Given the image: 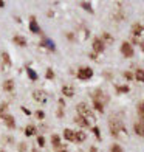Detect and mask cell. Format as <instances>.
Listing matches in <instances>:
<instances>
[{
	"mask_svg": "<svg viewBox=\"0 0 144 152\" xmlns=\"http://www.w3.org/2000/svg\"><path fill=\"white\" fill-rule=\"evenodd\" d=\"M76 110H78L79 116L85 118L88 123H90V121H95V115L90 112V109H88V107H87V104H84V102H79L78 107H76Z\"/></svg>",
	"mask_w": 144,
	"mask_h": 152,
	"instance_id": "obj_1",
	"label": "cell"
},
{
	"mask_svg": "<svg viewBox=\"0 0 144 152\" xmlns=\"http://www.w3.org/2000/svg\"><path fill=\"white\" fill-rule=\"evenodd\" d=\"M108 129H110V134L113 137H118L119 132H124V126H122L121 120H116V118L110 120V123H108Z\"/></svg>",
	"mask_w": 144,
	"mask_h": 152,
	"instance_id": "obj_2",
	"label": "cell"
},
{
	"mask_svg": "<svg viewBox=\"0 0 144 152\" xmlns=\"http://www.w3.org/2000/svg\"><path fill=\"white\" fill-rule=\"evenodd\" d=\"M92 96H93V102H99V104H102V106H105L108 102V96L102 90H96Z\"/></svg>",
	"mask_w": 144,
	"mask_h": 152,
	"instance_id": "obj_3",
	"label": "cell"
},
{
	"mask_svg": "<svg viewBox=\"0 0 144 152\" xmlns=\"http://www.w3.org/2000/svg\"><path fill=\"white\" fill-rule=\"evenodd\" d=\"M93 76V70L90 67H81L78 70V78L81 81H85V79H90Z\"/></svg>",
	"mask_w": 144,
	"mask_h": 152,
	"instance_id": "obj_4",
	"label": "cell"
},
{
	"mask_svg": "<svg viewBox=\"0 0 144 152\" xmlns=\"http://www.w3.org/2000/svg\"><path fill=\"white\" fill-rule=\"evenodd\" d=\"M33 99L36 102H39V104H45V102L48 101V95L44 90H36L33 93Z\"/></svg>",
	"mask_w": 144,
	"mask_h": 152,
	"instance_id": "obj_5",
	"label": "cell"
},
{
	"mask_svg": "<svg viewBox=\"0 0 144 152\" xmlns=\"http://www.w3.org/2000/svg\"><path fill=\"white\" fill-rule=\"evenodd\" d=\"M121 53L124 54L126 58H132V56H133V47L130 45L129 42H122V45H121Z\"/></svg>",
	"mask_w": 144,
	"mask_h": 152,
	"instance_id": "obj_6",
	"label": "cell"
},
{
	"mask_svg": "<svg viewBox=\"0 0 144 152\" xmlns=\"http://www.w3.org/2000/svg\"><path fill=\"white\" fill-rule=\"evenodd\" d=\"M2 120H3V123H5L9 129H14V127H16V120H14V116H12V115L3 113V115H2Z\"/></svg>",
	"mask_w": 144,
	"mask_h": 152,
	"instance_id": "obj_7",
	"label": "cell"
},
{
	"mask_svg": "<svg viewBox=\"0 0 144 152\" xmlns=\"http://www.w3.org/2000/svg\"><path fill=\"white\" fill-rule=\"evenodd\" d=\"M133 130H135V134H136V135L144 137V116H141L140 121L133 126Z\"/></svg>",
	"mask_w": 144,
	"mask_h": 152,
	"instance_id": "obj_8",
	"label": "cell"
},
{
	"mask_svg": "<svg viewBox=\"0 0 144 152\" xmlns=\"http://www.w3.org/2000/svg\"><path fill=\"white\" fill-rule=\"evenodd\" d=\"M104 48H105V45L102 44V40L99 37L93 39V50H95V53H102V51H104Z\"/></svg>",
	"mask_w": 144,
	"mask_h": 152,
	"instance_id": "obj_9",
	"label": "cell"
},
{
	"mask_svg": "<svg viewBox=\"0 0 144 152\" xmlns=\"http://www.w3.org/2000/svg\"><path fill=\"white\" fill-rule=\"evenodd\" d=\"M30 30H31V33H37V34L42 33V30H40V26L37 25L36 17H34V16H31V17H30Z\"/></svg>",
	"mask_w": 144,
	"mask_h": 152,
	"instance_id": "obj_10",
	"label": "cell"
},
{
	"mask_svg": "<svg viewBox=\"0 0 144 152\" xmlns=\"http://www.w3.org/2000/svg\"><path fill=\"white\" fill-rule=\"evenodd\" d=\"M3 90L5 92H12V90H14V81H12V79H6L3 82Z\"/></svg>",
	"mask_w": 144,
	"mask_h": 152,
	"instance_id": "obj_11",
	"label": "cell"
},
{
	"mask_svg": "<svg viewBox=\"0 0 144 152\" xmlns=\"http://www.w3.org/2000/svg\"><path fill=\"white\" fill-rule=\"evenodd\" d=\"M74 123H76L78 124V126H81V127H88V126H90V123H88L85 118H82V116H76V118H74Z\"/></svg>",
	"mask_w": 144,
	"mask_h": 152,
	"instance_id": "obj_12",
	"label": "cell"
},
{
	"mask_svg": "<svg viewBox=\"0 0 144 152\" xmlns=\"http://www.w3.org/2000/svg\"><path fill=\"white\" fill-rule=\"evenodd\" d=\"M12 42H14L16 45H19V47H25L26 45V39L23 36H14L12 37Z\"/></svg>",
	"mask_w": 144,
	"mask_h": 152,
	"instance_id": "obj_13",
	"label": "cell"
},
{
	"mask_svg": "<svg viewBox=\"0 0 144 152\" xmlns=\"http://www.w3.org/2000/svg\"><path fill=\"white\" fill-rule=\"evenodd\" d=\"M143 31H144V26L140 25V23H135V25L132 26V34H133V36H140Z\"/></svg>",
	"mask_w": 144,
	"mask_h": 152,
	"instance_id": "obj_14",
	"label": "cell"
},
{
	"mask_svg": "<svg viewBox=\"0 0 144 152\" xmlns=\"http://www.w3.org/2000/svg\"><path fill=\"white\" fill-rule=\"evenodd\" d=\"M62 95L68 96V98H71V96L74 95V88L70 87V86H64V87H62Z\"/></svg>",
	"mask_w": 144,
	"mask_h": 152,
	"instance_id": "obj_15",
	"label": "cell"
},
{
	"mask_svg": "<svg viewBox=\"0 0 144 152\" xmlns=\"http://www.w3.org/2000/svg\"><path fill=\"white\" fill-rule=\"evenodd\" d=\"M102 44L104 45H110V44H113V37L110 36L108 33H102Z\"/></svg>",
	"mask_w": 144,
	"mask_h": 152,
	"instance_id": "obj_16",
	"label": "cell"
},
{
	"mask_svg": "<svg viewBox=\"0 0 144 152\" xmlns=\"http://www.w3.org/2000/svg\"><path fill=\"white\" fill-rule=\"evenodd\" d=\"M64 137H65L67 141H74V130L65 129V130H64Z\"/></svg>",
	"mask_w": 144,
	"mask_h": 152,
	"instance_id": "obj_17",
	"label": "cell"
},
{
	"mask_svg": "<svg viewBox=\"0 0 144 152\" xmlns=\"http://www.w3.org/2000/svg\"><path fill=\"white\" fill-rule=\"evenodd\" d=\"M34 134H36V126L28 124V126L25 127V135H26V137H33Z\"/></svg>",
	"mask_w": 144,
	"mask_h": 152,
	"instance_id": "obj_18",
	"label": "cell"
},
{
	"mask_svg": "<svg viewBox=\"0 0 144 152\" xmlns=\"http://www.w3.org/2000/svg\"><path fill=\"white\" fill-rule=\"evenodd\" d=\"M85 132H74V141H78V143H82V141H85Z\"/></svg>",
	"mask_w": 144,
	"mask_h": 152,
	"instance_id": "obj_19",
	"label": "cell"
},
{
	"mask_svg": "<svg viewBox=\"0 0 144 152\" xmlns=\"http://www.w3.org/2000/svg\"><path fill=\"white\" fill-rule=\"evenodd\" d=\"M51 143H53V146L56 148L57 151H60V137L59 135H53L51 137Z\"/></svg>",
	"mask_w": 144,
	"mask_h": 152,
	"instance_id": "obj_20",
	"label": "cell"
},
{
	"mask_svg": "<svg viewBox=\"0 0 144 152\" xmlns=\"http://www.w3.org/2000/svg\"><path fill=\"white\" fill-rule=\"evenodd\" d=\"M135 79L138 81V82H144V70L138 68V70L135 72Z\"/></svg>",
	"mask_w": 144,
	"mask_h": 152,
	"instance_id": "obj_21",
	"label": "cell"
},
{
	"mask_svg": "<svg viewBox=\"0 0 144 152\" xmlns=\"http://www.w3.org/2000/svg\"><path fill=\"white\" fill-rule=\"evenodd\" d=\"M2 61H3V64L8 67V65H11V59H9V54L8 53H2Z\"/></svg>",
	"mask_w": 144,
	"mask_h": 152,
	"instance_id": "obj_22",
	"label": "cell"
},
{
	"mask_svg": "<svg viewBox=\"0 0 144 152\" xmlns=\"http://www.w3.org/2000/svg\"><path fill=\"white\" fill-rule=\"evenodd\" d=\"M26 73H28V76H30L31 81H37V73H34V70H31V68H26Z\"/></svg>",
	"mask_w": 144,
	"mask_h": 152,
	"instance_id": "obj_23",
	"label": "cell"
},
{
	"mask_svg": "<svg viewBox=\"0 0 144 152\" xmlns=\"http://www.w3.org/2000/svg\"><path fill=\"white\" fill-rule=\"evenodd\" d=\"M81 6L84 8L85 11H88V12H93V8H92V5L88 3V2H81Z\"/></svg>",
	"mask_w": 144,
	"mask_h": 152,
	"instance_id": "obj_24",
	"label": "cell"
},
{
	"mask_svg": "<svg viewBox=\"0 0 144 152\" xmlns=\"http://www.w3.org/2000/svg\"><path fill=\"white\" fill-rule=\"evenodd\" d=\"M116 92H118V93H127L129 87L127 86H119V87H116Z\"/></svg>",
	"mask_w": 144,
	"mask_h": 152,
	"instance_id": "obj_25",
	"label": "cell"
},
{
	"mask_svg": "<svg viewBox=\"0 0 144 152\" xmlns=\"http://www.w3.org/2000/svg\"><path fill=\"white\" fill-rule=\"evenodd\" d=\"M45 78H47V79H53V78H54V72L51 70V68H48V70H47Z\"/></svg>",
	"mask_w": 144,
	"mask_h": 152,
	"instance_id": "obj_26",
	"label": "cell"
},
{
	"mask_svg": "<svg viewBox=\"0 0 144 152\" xmlns=\"http://www.w3.org/2000/svg\"><path fill=\"white\" fill-rule=\"evenodd\" d=\"M110 152H122V148L119 146V144H113V146L110 148Z\"/></svg>",
	"mask_w": 144,
	"mask_h": 152,
	"instance_id": "obj_27",
	"label": "cell"
},
{
	"mask_svg": "<svg viewBox=\"0 0 144 152\" xmlns=\"http://www.w3.org/2000/svg\"><path fill=\"white\" fill-rule=\"evenodd\" d=\"M93 104H95V109L96 110H98V112H104V106H102V104H99V102H93Z\"/></svg>",
	"mask_w": 144,
	"mask_h": 152,
	"instance_id": "obj_28",
	"label": "cell"
},
{
	"mask_svg": "<svg viewBox=\"0 0 144 152\" xmlns=\"http://www.w3.org/2000/svg\"><path fill=\"white\" fill-rule=\"evenodd\" d=\"M138 112H140V113L144 116V101H141L140 104H138Z\"/></svg>",
	"mask_w": 144,
	"mask_h": 152,
	"instance_id": "obj_29",
	"label": "cell"
},
{
	"mask_svg": "<svg viewBox=\"0 0 144 152\" xmlns=\"http://www.w3.org/2000/svg\"><path fill=\"white\" fill-rule=\"evenodd\" d=\"M36 116H37L39 120H44V118H45V113L42 112V110H37V112H36Z\"/></svg>",
	"mask_w": 144,
	"mask_h": 152,
	"instance_id": "obj_30",
	"label": "cell"
},
{
	"mask_svg": "<svg viewBox=\"0 0 144 152\" xmlns=\"http://www.w3.org/2000/svg\"><path fill=\"white\" fill-rule=\"evenodd\" d=\"M6 109H8V104H0V116L3 115V112H5Z\"/></svg>",
	"mask_w": 144,
	"mask_h": 152,
	"instance_id": "obj_31",
	"label": "cell"
},
{
	"mask_svg": "<svg viewBox=\"0 0 144 152\" xmlns=\"http://www.w3.org/2000/svg\"><path fill=\"white\" fill-rule=\"evenodd\" d=\"M37 143H39V146H45V138L44 137H39L37 138Z\"/></svg>",
	"mask_w": 144,
	"mask_h": 152,
	"instance_id": "obj_32",
	"label": "cell"
},
{
	"mask_svg": "<svg viewBox=\"0 0 144 152\" xmlns=\"http://www.w3.org/2000/svg\"><path fill=\"white\" fill-rule=\"evenodd\" d=\"M92 132H93L96 137H98V138H101V134H99V129H98V127H93V129H92Z\"/></svg>",
	"mask_w": 144,
	"mask_h": 152,
	"instance_id": "obj_33",
	"label": "cell"
},
{
	"mask_svg": "<svg viewBox=\"0 0 144 152\" xmlns=\"http://www.w3.org/2000/svg\"><path fill=\"white\" fill-rule=\"evenodd\" d=\"M19 151H20V152H25V151H26L25 143H20V144H19Z\"/></svg>",
	"mask_w": 144,
	"mask_h": 152,
	"instance_id": "obj_34",
	"label": "cell"
},
{
	"mask_svg": "<svg viewBox=\"0 0 144 152\" xmlns=\"http://www.w3.org/2000/svg\"><path fill=\"white\" fill-rule=\"evenodd\" d=\"M124 76H126L127 79H132V78H133V75H132V73H129V72H127V73H124Z\"/></svg>",
	"mask_w": 144,
	"mask_h": 152,
	"instance_id": "obj_35",
	"label": "cell"
},
{
	"mask_svg": "<svg viewBox=\"0 0 144 152\" xmlns=\"http://www.w3.org/2000/svg\"><path fill=\"white\" fill-rule=\"evenodd\" d=\"M22 112H23L25 115H30V113H31L30 110H28V109H25V107H22Z\"/></svg>",
	"mask_w": 144,
	"mask_h": 152,
	"instance_id": "obj_36",
	"label": "cell"
},
{
	"mask_svg": "<svg viewBox=\"0 0 144 152\" xmlns=\"http://www.w3.org/2000/svg\"><path fill=\"white\" fill-rule=\"evenodd\" d=\"M90 58H92L93 61H96V59H98V58H96V53H92V54H90Z\"/></svg>",
	"mask_w": 144,
	"mask_h": 152,
	"instance_id": "obj_37",
	"label": "cell"
},
{
	"mask_svg": "<svg viewBox=\"0 0 144 152\" xmlns=\"http://www.w3.org/2000/svg\"><path fill=\"white\" fill-rule=\"evenodd\" d=\"M59 106H60V107H64V106H65V102H64V99H59Z\"/></svg>",
	"mask_w": 144,
	"mask_h": 152,
	"instance_id": "obj_38",
	"label": "cell"
},
{
	"mask_svg": "<svg viewBox=\"0 0 144 152\" xmlns=\"http://www.w3.org/2000/svg\"><path fill=\"white\" fill-rule=\"evenodd\" d=\"M67 37H68V39H70V40H71V39H74V36H73V34H71V33H68V34H67Z\"/></svg>",
	"mask_w": 144,
	"mask_h": 152,
	"instance_id": "obj_39",
	"label": "cell"
},
{
	"mask_svg": "<svg viewBox=\"0 0 144 152\" xmlns=\"http://www.w3.org/2000/svg\"><path fill=\"white\" fill-rule=\"evenodd\" d=\"M3 6H5V2H3V0H0V8H3Z\"/></svg>",
	"mask_w": 144,
	"mask_h": 152,
	"instance_id": "obj_40",
	"label": "cell"
},
{
	"mask_svg": "<svg viewBox=\"0 0 144 152\" xmlns=\"http://www.w3.org/2000/svg\"><path fill=\"white\" fill-rule=\"evenodd\" d=\"M57 152H68L67 149H60V151H57Z\"/></svg>",
	"mask_w": 144,
	"mask_h": 152,
	"instance_id": "obj_41",
	"label": "cell"
},
{
	"mask_svg": "<svg viewBox=\"0 0 144 152\" xmlns=\"http://www.w3.org/2000/svg\"><path fill=\"white\" fill-rule=\"evenodd\" d=\"M0 152H5V151H3V149H2V148H0Z\"/></svg>",
	"mask_w": 144,
	"mask_h": 152,
	"instance_id": "obj_42",
	"label": "cell"
}]
</instances>
